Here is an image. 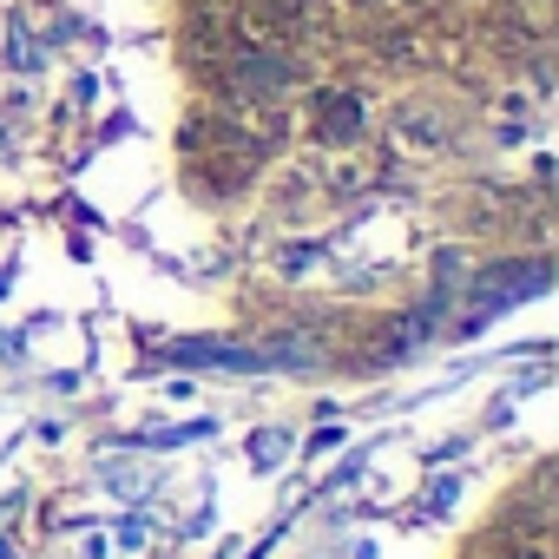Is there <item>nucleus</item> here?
I'll list each match as a JSON object with an SVG mask.
<instances>
[{
	"label": "nucleus",
	"instance_id": "f257e3e1",
	"mask_svg": "<svg viewBox=\"0 0 559 559\" xmlns=\"http://www.w3.org/2000/svg\"><path fill=\"white\" fill-rule=\"evenodd\" d=\"M317 132H323L330 145L362 139V99H356V93H323V99H317Z\"/></svg>",
	"mask_w": 559,
	"mask_h": 559
},
{
	"label": "nucleus",
	"instance_id": "f03ea898",
	"mask_svg": "<svg viewBox=\"0 0 559 559\" xmlns=\"http://www.w3.org/2000/svg\"><path fill=\"white\" fill-rule=\"evenodd\" d=\"M441 139H448V126L435 119V112H395V145H408V152H441Z\"/></svg>",
	"mask_w": 559,
	"mask_h": 559
},
{
	"label": "nucleus",
	"instance_id": "7ed1b4c3",
	"mask_svg": "<svg viewBox=\"0 0 559 559\" xmlns=\"http://www.w3.org/2000/svg\"><path fill=\"white\" fill-rule=\"evenodd\" d=\"M500 559H546V539H539V533H507Z\"/></svg>",
	"mask_w": 559,
	"mask_h": 559
},
{
	"label": "nucleus",
	"instance_id": "20e7f679",
	"mask_svg": "<svg viewBox=\"0 0 559 559\" xmlns=\"http://www.w3.org/2000/svg\"><path fill=\"white\" fill-rule=\"evenodd\" d=\"M415 8H428V0H415Z\"/></svg>",
	"mask_w": 559,
	"mask_h": 559
}]
</instances>
